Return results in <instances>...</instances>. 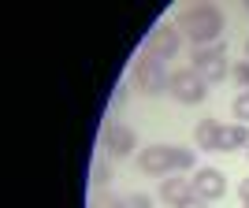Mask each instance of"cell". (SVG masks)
Listing matches in <instances>:
<instances>
[{"label":"cell","instance_id":"obj_1","mask_svg":"<svg viewBox=\"0 0 249 208\" xmlns=\"http://www.w3.org/2000/svg\"><path fill=\"white\" fill-rule=\"evenodd\" d=\"M178 34H186L194 49H208L223 34V11L216 4H194V8L178 11Z\"/></svg>","mask_w":249,"mask_h":208},{"label":"cell","instance_id":"obj_2","mask_svg":"<svg viewBox=\"0 0 249 208\" xmlns=\"http://www.w3.org/2000/svg\"><path fill=\"white\" fill-rule=\"evenodd\" d=\"M167 93L175 97V101L182 104H201L208 97V82L201 78L194 67H182V71L171 74V82H167Z\"/></svg>","mask_w":249,"mask_h":208},{"label":"cell","instance_id":"obj_3","mask_svg":"<svg viewBox=\"0 0 249 208\" xmlns=\"http://www.w3.org/2000/svg\"><path fill=\"white\" fill-rule=\"evenodd\" d=\"M194 71H197L208 86H212V82H223V78L231 74V67H227V49H223V45L194 49Z\"/></svg>","mask_w":249,"mask_h":208},{"label":"cell","instance_id":"obj_4","mask_svg":"<svg viewBox=\"0 0 249 208\" xmlns=\"http://www.w3.org/2000/svg\"><path fill=\"white\" fill-rule=\"evenodd\" d=\"M167 82H171V74L164 71V63H160V60H153V56H142V60L134 63V86H138L145 97L164 93Z\"/></svg>","mask_w":249,"mask_h":208},{"label":"cell","instance_id":"obj_5","mask_svg":"<svg viewBox=\"0 0 249 208\" xmlns=\"http://www.w3.org/2000/svg\"><path fill=\"white\" fill-rule=\"evenodd\" d=\"M178 45H182V37H178V26H167V22H160V26H153V34L145 37V56H153V60H171L178 52Z\"/></svg>","mask_w":249,"mask_h":208},{"label":"cell","instance_id":"obj_6","mask_svg":"<svg viewBox=\"0 0 249 208\" xmlns=\"http://www.w3.org/2000/svg\"><path fill=\"white\" fill-rule=\"evenodd\" d=\"M134 130L126 123H108L104 126V153L108 156H115V160H123V156H130L134 153Z\"/></svg>","mask_w":249,"mask_h":208},{"label":"cell","instance_id":"obj_7","mask_svg":"<svg viewBox=\"0 0 249 208\" xmlns=\"http://www.w3.org/2000/svg\"><path fill=\"white\" fill-rule=\"evenodd\" d=\"M194 193H197L201 201H219L227 193L223 171H216V167H197V171H194Z\"/></svg>","mask_w":249,"mask_h":208},{"label":"cell","instance_id":"obj_8","mask_svg":"<svg viewBox=\"0 0 249 208\" xmlns=\"http://www.w3.org/2000/svg\"><path fill=\"white\" fill-rule=\"evenodd\" d=\"M138 171L142 175H160L164 178L167 171H175V164H171V145H149L138 153Z\"/></svg>","mask_w":249,"mask_h":208},{"label":"cell","instance_id":"obj_9","mask_svg":"<svg viewBox=\"0 0 249 208\" xmlns=\"http://www.w3.org/2000/svg\"><path fill=\"white\" fill-rule=\"evenodd\" d=\"M186 197H194V182H186V178H164V182H160V201H164V205H182V201Z\"/></svg>","mask_w":249,"mask_h":208},{"label":"cell","instance_id":"obj_10","mask_svg":"<svg viewBox=\"0 0 249 208\" xmlns=\"http://www.w3.org/2000/svg\"><path fill=\"white\" fill-rule=\"evenodd\" d=\"M242 145H249V130H246L242 123H231V126H223V130H219L216 153H234V149H242Z\"/></svg>","mask_w":249,"mask_h":208},{"label":"cell","instance_id":"obj_11","mask_svg":"<svg viewBox=\"0 0 249 208\" xmlns=\"http://www.w3.org/2000/svg\"><path fill=\"white\" fill-rule=\"evenodd\" d=\"M219 130H223V123H216V119H201L197 130H194V141H197V149H205V153H216V145H219Z\"/></svg>","mask_w":249,"mask_h":208},{"label":"cell","instance_id":"obj_12","mask_svg":"<svg viewBox=\"0 0 249 208\" xmlns=\"http://www.w3.org/2000/svg\"><path fill=\"white\" fill-rule=\"evenodd\" d=\"M194 156H197V153H190V149L171 145V164H175V171H186V167H194Z\"/></svg>","mask_w":249,"mask_h":208},{"label":"cell","instance_id":"obj_13","mask_svg":"<svg viewBox=\"0 0 249 208\" xmlns=\"http://www.w3.org/2000/svg\"><path fill=\"white\" fill-rule=\"evenodd\" d=\"M108 182H112V167H108V164H104V160H97V164H93V186H108Z\"/></svg>","mask_w":249,"mask_h":208},{"label":"cell","instance_id":"obj_14","mask_svg":"<svg viewBox=\"0 0 249 208\" xmlns=\"http://www.w3.org/2000/svg\"><path fill=\"white\" fill-rule=\"evenodd\" d=\"M234 119H238V123H249V89L234 97Z\"/></svg>","mask_w":249,"mask_h":208},{"label":"cell","instance_id":"obj_15","mask_svg":"<svg viewBox=\"0 0 249 208\" xmlns=\"http://www.w3.org/2000/svg\"><path fill=\"white\" fill-rule=\"evenodd\" d=\"M119 208H153V201H149L145 193H130V197L119 201Z\"/></svg>","mask_w":249,"mask_h":208},{"label":"cell","instance_id":"obj_16","mask_svg":"<svg viewBox=\"0 0 249 208\" xmlns=\"http://www.w3.org/2000/svg\"><path fill=\"white\" fill-rule=\"evenodd\" d=\"M231 78L242 86V89H249V60L246 63H234V71H231Z\"/></svg>","mask_w":249,"mask_h":208},{"label":"cell","instance_id":"obj_17","mask_svg":"<svg viewBox=\"0 0 249 208\" xmlns=\"http://www.w3.org/2000/svg\"><path fill=\"white\" fill-rule=\"evenodd\" d=\"M175 208H208V201H201L197 193H194V197H186L182 205H175Z\"/></svg>","mask_w":249,"mask_h":208},{"label":"cell","instance_id":"obj_18","mask_svg":"<svg viewBox=\"0 0 249 208\" xmlns=\"http://www.w3.org/2000/svg\"><path fill=\"white\" fill-rule=\"evenodd\" d=\"M93 208H119V201H115V197H108V193H104L101 201H93Z\"/></svg>","mask_w":249,"mask_h":208},{"label":"cell","instance_id":"obj_19","mask_svg":"<svg viewBox=\"0 0 249 208\" xmlns=\"http://www.w3.org/2000/svg\"><path fill=\"white\" fill-rule=\"evenodd\" d=\"M238 193H242V205L249 208V178H246V182H242V186H238Z\"/></svg>","mask_w":249,"mask_h":208},{"label":"cell","instance_id":"obj_20","mask_svg":"<svg viewBox=\"0 0 249 208\" xmlns=\"http://www.w3.org/2000/svg\"><path fill=\"white\" fill-rule=\"evenodd\" d=\"M246 60H249V37H246Z\"/></svg>","mask_w":249,"mask_h":208},{"label":"cell","instance_id":"obj_21","mask_svg":"<svg viewBox=\"0 0 249 208\" xmlns=\"http://www.w3.org/2000/svg\"><path fill=\"white\" fill-rule=\"evenodd\" d=\"M246 156H249V153H246Z\"/></svg>","mask_w":249,"mask_h":208}]
</instances>
